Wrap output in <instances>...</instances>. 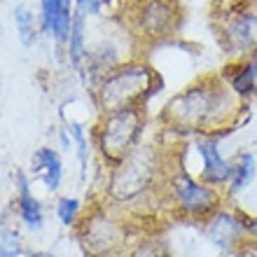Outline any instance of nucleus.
<instances>
[{"mask_svg": "<svg viewBox=\"0 0 257 257\" xmlns=\"http://www.w3.org/2000/svg\"><path fill=\"white\" fill-rule=\"evenodd\" d=\"M180 143L157 128V134L145 141L131 157L115 169L105 171L101 196L103 201L119 210L128 220H148L164 213L162 192L173 159L180 152Z\"/></svg>", "mask_w": 257, "mask_h": 257, "instance_id": "1", "label": "nucleus"}, {"mask_svg": "<svg viewBox=\"0 0 257 257\" xmlns=\"http://www.w3.org/2000/svg\"><path fill=\"white\" fill-rule=\"evenodd\" d=\"M248 103L238 101L220 73H206L173 94L162 105L157 124L176 141H192L196 136L234 134L245 119Z\"/></svg>", "mask_w": 257, "mask_h": 257, "instance_id": "2", "label": "nucleus"}, {"mask_svg": "<svg viewBox=\"0 0 257 257\" xmlns=\"http://www.w3.org/2000/svg\"><path fill=\"white\" fill-rule=\"evenodd\" d=\"M164 89V77L143 56H128L112 68L89 94L98 115L124 108H148L150 101Z\"/></svg>", "mask_w": 257, "mask_h": 257, "instance_id": "3", "label": "nucleus"}, {"mask_svg": "<svg viewBox=\"0 0 257 257\" xmlns=\"http://www.w3.org/2000/svg\"><path fill=\"white\" fill-rule=\"evenodd\" d=\"M164 201V213H169L176 220L183 222H206L217 208H222L229 201L224 190H217L213 185H206L201 178H196L194 173L183 166V157L178 152L173 159L164 183L162 192Z\"/></svg>", "mask_w": 257, "mask_h": 257, "instance_id": "4", "label": "nucleus"}, {"mask_svg": "<svg viewBox=\"0 0 257 257\" xmlns=\"http://www.w3.org/2000/svg\"><path fill=\"white\" fill-rule=\"evenodd\" d=\"M148 126L150 112L145 105L98 115L96 124L91 126V141H94V152L98 155L105 171L115 169L117 164H122L141 148L145 143Z\"/></svg>", "mask_w": 257, "mask_h": 257, "instance_id": "5", "label": "nucleus"}, {"mask_svg": "<svg viewBox=\"0 0 257 257\" xmlns=\"http://www.w3.org/2000/svg\"><path fill=\"white\" fill-rule=\"evenodd\" d=\"M124 26L138 49H152L178 38L185 24L180 0H126Z\"/></svg>", "mask_w": 257, "mask_h": 257, "instance_id": "6", "label": "nucleus"}, {"mask_svg": "<svg viewBox=\"0 0 257 257\" xmlns=\"http://www.w3.org/2000/svg\"><path fill=\"white\" fill-rule=\"evenodd\" d=\"M128 229L131 224L126 217L98 199L87 206L80 224L75 227V236L87 257H105L126 248Z\"/></svg>", "mask_w": 257, "mask_h": 257, "instance_id": "7", "label": "nucleus"}, {"mask_svg": "<svg viewBox=\"0 0 257 257\" xmlns=\"http://www.w3.org/2000/svg\"><path fill=\"white\" fill-rule=\"evenodd\" d=\"M215 40L227 59H241L257 49V7H245L238 12L217 17Z\"/></svg>", "mask_w": 257, "mask_h": 257, "instance_id": "8", "label": "nucleus"}, {"mask_svg": "<svg viewBox=\"0 0 257 257\" xmlns=\"http://www.w3.org/2000/svg\"><path fill=\"white\" fill-rule=\"evenodd\" d=\"M201 234L220 252L234 250L241 243L250 241V236H248V213L238 208L234 201H227L206 222H201Z\"/></svg>", "mask_w": 257, "mask_h": 257, "instance_id": "9", "label": "nucleus"}, {"mask_svg": "<svg viewBox=\"0 0 257 257\" xmlns=\"http://www.w3.org/2000/svg\"><path fill=\"white\" fill-rule=\"evenodd\" d=\"M222 136H196V138L187 141L201 162L196 178H201L206 185H213L217 190L227 187L231 178V169H234V162L222 152Z\"/></svg>", "mask_w": 257, "mask_h": 257, "instance_id": "10", "label": "nucleus"}, {"mask_svg": "<svg viewBox=\"0 0 257 257\" xmlns=\"http://www.w3.org/2000/svg\"><path fill=\"white\" fill-rule=\"evenodd\" d=\"M220 75L238 101L250 105L252 98H257V49L241 59H229L220 68Z\"/></svg>", "mask_w": 257, "mask_h": 257, "instance_id": "11", "label": "nucleus"}, {"mask_svg": "<svg viewBox=\"0 0 257 257\" xmlns=\"http://www.w3.org/2000/svg\"><path fill=\"white\" fill-rule=\"evenodd\" d=\"M122 61H126V59L119 56V47H115L110 40L96 42L94 47L87 49V59H84V63H82V68H80L84 87L91 91L112 68H117Z\"/></svg>", "mask_w": 257, "mask_h": 257, "instance_id": "12", "label": "nucleus"}, {"mask_svg": "<svg viewBox=\"0 0 257 257\" xmlns=\"http://www.w3.org/2000/svg\"><path fill=\"white\" fill-rule=\"evenodd\" d=\"M40 26L56 45H66L75 19V0H40Z\"/></svg>", "mask_w": 257, "mask_h": 257, "instance_id": "13", "label": "nucleus"}, {"mask_svg": "<svg viewBox=\"0 0 257 257\" xmlns=\"http://www.w3.org/2000/svg\"><path fill=\"white\" fill-rule=\"evenodd\" d=\"M14 206H17V217L24 229H28L31 234H38V231L45 229V206L38 196L33 194V187H31V180L24 171H17V199H14Z\"/></svg>", "mask_w": 257, "mask_h": 257, "instance_id": "14", "label": "nucleus"}, {"mask_svg": "<svg viewBox=\"0 0 257 257\" xmlns=\"http://www.w3.org/2000/svg\"><path fill=\"white\" fill-rule=\"evenodd\" d=\"M31 171L45 185L47 192H59V187L63 185V176H66L61 152L56 148H52V145L38 148L33 152V157H31Z\"/></svg>", "mask_w": 257, "mask_h": 257, "instance_id": "15", "label": "nucleus"}, {"mask_svg": "<svg viewBox=\"0 0 257 257\" xmlns=\"http://www.w3.org/2000/svg\"><path fill=\"white\" fill-rule=\"evenodd\" d=\"M231 162H234V169H231V178L227 187H224V194L229 201H236L238 196L248 192L252 187L257 178V157L255 152L250 150H241L236 155L231 157Z\"/></svg>", "mask_w": 257, "mask_h": 257, "instance_id": "16", "label": "nucleus"}, {"mask_svg": "<svg viewBox=\"0 0 257 257\" xmlns=\"http://www.w3.org/2000/svg\"><path fill=\"white\" fill-rule=\"evenodd\" d=\"M12 19H14L17 35H19V42L26 49H31L42 33L40 17H38L28 5H17L14 7V12H12Z\"/></svg>", "mask_w": 257, "mask_h": 257, "instance_id": "17", "label": "nucleus"}, {"mask_svg": "<svg viewBox=\"0 0 257 257\" xmlns=\"http://www.w3.org/2000/svg\"><path fill=\"white\" fill-rule=\"evenodd\" d=\"M66 59L68 63L75 68V70H80L84 59H87V19L84 17H77L75 14L73 19V26H70V35H68L66 40Z\"/></svg>", "mask_w": 257, "mask_h": 257, "instance_id": "18", "label": "nucleus"}, {"mask_svg": "<svg viewBox=\"0 0 257 257\" xmlns=\"http://www.w3.org/2000/svg\"><path fill=\"white\" fill-rule=\"evenodd\" d=\"M70 138H73V150L80 164V176L84 178L89 171V162H91V152H94V141H91V131L82 126V124H68Z\"/></svg>", "mask_w": 257, "mask_h": 257, "instance_id": "19", "label": "nucleus"}, {"mask_svg": "<svg viewBox=\"0 0 257 257\" xmlns=\"http://www.w3.org/2000/svg\"><path fill=\"white\" fill-rule=\"evenodd\" d=\"M84 210L87 208H84V201H82V199H77V196H61L54 206V215L61 227L75 229V227L80 224Z\"/></svg>", "mask_w": 257, "mask_h": 257, "instance_id": "20", "label": "nucleus"}, {"mask_svg": "<svg viewBox=\"0 0 257 257\" xmlns=\"http://www.w3.org/2000/svg\"><path fill=\"white\" fill-rule=\"evenodd\" d=\"M126 257H173L169 245L157 234H143L138 241L126 250Z\"/></svg>", "mask_w": 257, "mask_h": 257, "instance_id": "21", "label": "nucleus"}, {"mask_svg": "<svg viewBox=\"0 0 257 257\" xmlns=\"http://www.w3.org/2000/svg\"><path fill=\"white\" fill-rule=\"evenodd\" d=\"M26 252L21 231L14 224L0 222V257H24Z\"/></svg>", "mask_w": 257, "mask_h": 257, "instance_id": "22", "label": "nucleus"}, {"mask_svg": "<svg viewBox=\"0 0 257 257\" xmlns=\"http://www.w3.org/2000/svg\"><path fill=\"white\" fill-rule=\"evenodd\" d=\"M108 5V0H75V14L77 17H101L103 7Z\"/></svg>", "mask_w": 257, "mask_h": 257, "instance_id": "23", "label": "nucleus"}, {"mask_svg": "<svg viewBox=\"0 0 257 257\" xmlns=\"http://www.w3.org/2000/svg\"><path fill=\"white\" fill-rule=\"evenodd\" d=\"M222 257H257V243L255 241H245L234 250L222 252Z\"/></svg>", "mask_w": 257, "mask_h": 257, "instance_id": "24", "label": "nucleus"}, {"mask_svg": "<svg viewBox=\"0 0 257 257\" xmlns=\"http://www.w3.org/2000/svg\"><path fill=\"white\" fill-rule=\"evenodd\" d=\"M248 236L257 243V215H248Z\"/></svg>", "mask_w": 257, "mask_h": 257, "instance_id": "25", "label": "nucleus"}, {"mask_svg": "<svg viewBox=\"0 0 257 257\" xmlns=\"http://www.w3.org/2000/svg\"><path fill=\"white\" fill-rule=\"evenodd\" d=\"M26 257H59V255H54V252H49V250H28Z\"/></svg>", "mask_w": 257, "mask_h": 257, "instance_id": "26", "label": "nucleus"}, {"mask_svg": "<svg viewBox=\"0 0 257 257\" xmlns=\"http://www.w3.org/2000/svg\"><path fill=\"white\" fill-rule=\"evenodd\" d=\"M105 257H126V250H122V252H112V255H105Z\"/></svg>", "mask_w": 257, "mask_h": 257, "instance_id": "27", "label": "nucleus"}, {"mask_svg": "<svg viewBox=\"0 0 257 257\" xmlns=\"http://www.w3.org/2000/svg\"><path fill=\"white\" fill-rule=\"evenodd\" d=\"M0 89H3V75H0Z\"/></svg>", "mask_w": 257, "mask_h": 257, "instance_id": "28", "label": "nucleus"}, {"mask_svg": "<svg viewBox=\"0 0 257 257\" xmlns=\"http://www.w3.org/2000/svg\"><path fill=\"white\" fill-rule=\"evenodd\" d=\"M252 3H255V7H257V0H252Z\"/></svg>", "mask_w": 257, "mask_h": 257, "instance_id": "29", "label": "nucleus"}, {"mask_svg": "<svg viewBox=\"0 0 257 257\" xmlns=\"http://www.w3.org/2000/svg\"><path fill=\"white\" fill-rule=\"evenodd\" d=\"M122 3H126V0H122Z\"/></svg>", "mask_w": 257, "mask_h": 257, "instance_id": "30", "label": "nucleus"}]
</instances>
